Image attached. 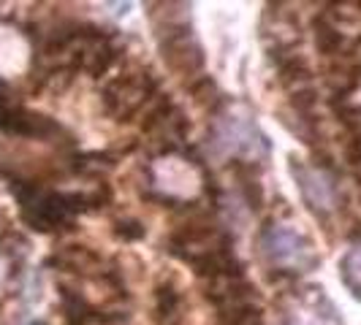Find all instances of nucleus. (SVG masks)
<instances>
[{"label":"nucleus","mask_w":361,"mask_h":325,"mask_svg":"<svg viewBox=\"0 0 361 325\" xmlns=\"http://www.w3.org/2000/svg\"><path fill=\"white\" fill-rule=\"evenodd\" d=\"M261 247H264V255L269 257L271 266H280V269L310 271L318 263V255L312 253L307 238L299 236L296 231H288V228H269L264 234Z\"/></svg>","instance_id":"nucleus-1"},{"label":"nucleus","mask_w":361,"mask_h":325,"mask_svg":"<svg viewBox=\"0 0 361 325\" xmlns=\"http://www.w3.org/2000/svg\"><path fill=\"white\" fill-rule=\"evenodd\" d=\"M36 325H41V323H36Z\"/></svg>","instance_id":"nucleus-3"},{"label":"nucleus","mask_w":361,"mask_h":325,"mask_svg":"<svg viewBox=\"0 0 361 325\" xmlns=\"http://www.w3.org/2000/svg\"><path fill=\"white\" fill-rule=\"evenodd\" d=\"M293 177L299 179V187H302V196L307 198V203L318 212H326V209H331V200H334V184L331 179L326 177L324 171H307V168H302V165H296L293 162Z\"/></svg>","instance_id":"nucleus-2"}]
</instances>
